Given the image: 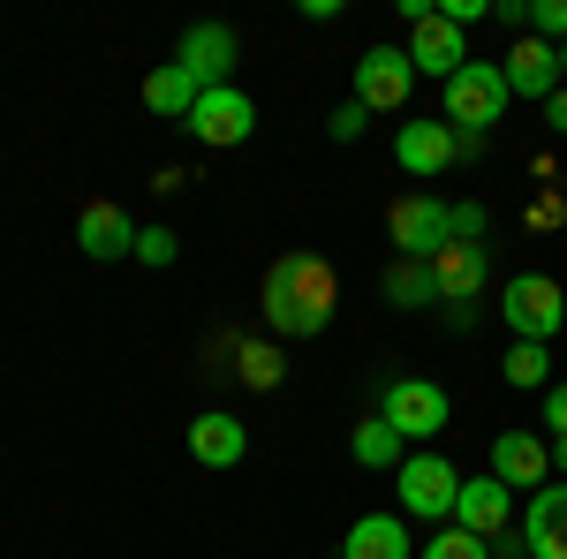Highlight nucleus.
Listing matches in <instances>:
<instances>
[{"mask_svg":"<svg viewBox=\"0 0 567 559\" xmlns=\"http://www.w3.org/2000/svg\"><path fill=\"white\" fill-rule=\"evenodd\" d=\"M333 302H341V280H333V265L310 258V250H280V258L265 265V325L280 333V341H310V333H326L333 325Z\"/></svg>","mask_w":567,"mask_h":559,"instance_id":"1","label":"nucleus"},{"mask_svg":"<svg viewBox=\"0 0 567 559\" xmlns=\"http://www.w3.org/2000/svg\"><path fill=\"white\" fill-rule=\"evenodd\" d=\"M507 122V76L499 61H470L462 76H446V130L454 136H484Z\"/></svg>","mask_w":567,"mask_h":559,"instance_id":"2","label":"nucleus"},{"mask_svg":"<svg viewBox=\"0 0 567 559\" xmlns=\"http://www.w3.org/2000/svg\"><path fill=\"white\" fill-rule=\"evenodd\" d=\"M499 318L515 341H553L567 325V296L553 272H507V296H499Z\"/></svg>","mask_w":567,"mask_h":559,"instance_id":"3","label":"nucleus"},{"mask_svg":"<svg viewBox=\"0 0 567 559\" xmlns=\"http://www.w3.org/2000/svg\"><path fill=\"white\" fill-rule=\"evenodd\" d=\"M393 491H401V515L416 521H454V499H462V469L446 462V454H409L401 469H393Z\"/></svg>","mask_w":567,"mask_h":559,"instance_id":"4","label":"nucleus"},{"mask_svg":"<svg viewBox=\"0 0 567 559\" xmlns=\"http://www.w3.org/2000/svg\"><path fill=\"white\" fill-rule=\"evenodd\" d=\"M386 242H393V258H424L432 265L454 235H446V205H439L432 189H401L386 205Z\"/></svg>","mask_w":567,"mask_h":559,"instance_id":"5","label":"nucleus"},{"mask_svg":"<svg viewBox=\"0 0 567 559\" xmlns=\"http://www.w3.org/2000/svg\"><path fill=\"white\" fill-rule=\"evenodd\" d=\"M379 416H386L401 438H439V431H446V416H454V401H446V386H439V379H416V371H401V379H386V401H379Z\"/></svg>","mask_w":567,"mask_h":559,"instance_id":"6","label":"nucleus"},{"mask_svg":"<svg viewBox=\"0 0 567 559\" xmlns=\"http://www.w3.org/2000/svg\"><path fill=\"white\" fill-rule=\"evenodd\" d=\"M182 130L197 136V144H213V152H227V144H250V130H258V99L235 84H213L197 106H189V122Z\"/></svg>","mask_w":567,"mask_h":559,"instance_id":"7","label":"nucleus"},{"mask_svg":"<svg viewBox=\"0 0 567 559\" xmlns=\"http://www.w3.org/2000/svg\"><path fill=\"white\" fill-rule=\"evenodd\" d=\"M409 91H416V69H409L401 45H371V53L355 61V91H349V99L363 106V114H401Z\"/></svg>","mask_w":567,"mask_h":559,"instance_id":"8","label":"nucleus"},{"mask_svg":"<svg viewBox=\"0 0 567 559\" xmlns=\"http://www.w3.org/2000/svg\"><path fill=\"white\" fill-rule=\"evenodd\" d=\"M401 53H409V69H416V76H439V84L470 69V39H462V31H454V23H446L439 8L424 15V23H409V39H401Z\"/></svg>","mask_w":567,"mask_h":559,"instance_id":"9","label":"nucleus"},{"mask_svg":"<svg viewBox=\"0 0 567 559\" xmlns=\"http://www.w3.org/2000/svg\"><path fill=\"white\" fill-rule=\"evenodd\" d=\"M507 521H515V491L499 476H462V499H454V529H470L484 545H507Z\"/></svg>","mask_w":567,"mask_h":559,"instance_id":"10","label":"nucleus"},{"mask_svg":"<svg viewBox=\"0 0 567 559\" xmlns=\"http://www.w3.org/2000/svg\"><path fill=\"white\" fill-rule=\"evenodd\" d=\"M492 476H499L507 491H545V484H553V446H545L537 431H499V438H492Z\"/></svg>","mask_w":567,"mask_h":559,"instance_id":"11","label":"nucleus"},{"mask_svg":"<svg viewBox=\"0 0 567 559\" xmlns=\"http://www.w3.org/2000/svg\"><path fill=\"white\" fill-rule=\"evenodd\" d=\"M393 159H401V174L432 182V174H446L454 159H462V136L446 130V114H439V122H401V136H393Z\"/></svg>","mask_w":567,"mask_h":559,"instance_id":"12","label":"nucleus"},{"mask_svg":"<svg viewBox=\"0 0 567 559\" xmlns=\"http://www.w3.org/2000/svg\"><path fill=\"white\" fill-rule=\"evenodd\" d=\"M499 76H507V99H553L560 91V45L545 39H515L507 45V61H499Z\"/></svg>","mask_w":567,"mask_h":559,"instance_id":"13","label":"nucleus"},{"mask_svg":"<svg viewBox=\"0 0 567 559\" xmlns=\"http://www.w3.org/2000/svg\"><path fill=\"white\" fill-rule=\"evenodd\" d=\"M76 242H84L91 265H114V258H130V250H136V219L122 213L114 197H91L84 213H76Z\"/></svg>","mask_w":567,"mask_h":559,"instance_id":"14","label":"nucleus"},{"mask_svg":"<svg viewBox=\"0 0 567 559\" xmlns=\"http://www.w3.org/2000/svg\"><path fill=\"white\" fill-rule=\"evenodd\" d=\"M189 462H205V469H243V462H250V424L227 416V408H205V416L189 424Z\"/></svg>","mask_w":567,"mask_h":559,"instance_id":"15","label":"nucleus"},{"mask_svg":"<svg viewBox=\"0 0 567 559\" xmlns=\"http://www.w3.org/2000/svg\"><path fill=\"white\" fill-rule=\"evenodd\" d=\"M175 61L205 91L227 84V76H235V31H227V23H189V31H182V45H175Z\"/></svg>","mask_w":567,"mask_h":559,"instance_id":"16","label":"nucleus"},{"mask_svg":"<svg viewBox=\"0 0 567 559\" xmlns=\"http://www.w3.org/2000/svg\"><path fill=\"white\" fill-rule=\"evenodd\" d=\"M432 280H439V302H477L484 280H492L484 242H446V250L432 258Z\"/></svg>","mask_w":567,"mask_h":559,"instance_id":"17","label":"nucleus"},{"mask_svg":"<svg viewBox=\"0 0 567 559\" xmlns=\"http://www.w3.org/2000/svg\"><path fill=\"white\" fill-rule=\"evenodd\" d=\"M523 545H529V559H567V484H545V491H529Z\"/></svg>","mask_w":567,"mask_h":559,"instance_id":"18","label":"nucleus"},{"mask_svg":"<svg viewBox=\"0 0 567 559\" xmlns=\"http://www.w3.org/2000/svg\"><path fill=\"white\" fill-rule=\"evenodd\" d=\"M341 559H416V537H409L401 515H363V521H349Z\"/></svg>","mask_w":567,"mask_h":559,"instance_id":"19","label":"nucleus"},{"mask_svg":"<svg viewBox=\"0 0 567 559\" xmlns=\"http://www.w3.org/2000/svg\"><path fill=\"white\" fill-rule=\"evenodd\" d=\"M197 99H205V84H197L182 61H159V69L144 76V114H159V122H189Z\"/></svg>","mask_w":567,"mask_h":559,"instance_id":"20","label":"nucleus"},{"mask_svg":"<svg viewBox=\"0 0 567 559\" xmlns=\"http://www.w3.org/2000/svg\"><path fill=\"white\" fill-rule=\"evenodd\" d=\"M379 288H386L393 310H432V302H439V280H432V265H424V258H393Z\"/></svg>","mask_w":567,"mask_h":559,"instance_id":"21","label":"nucleus"},{"mask_svg":"<svg viewBox=\"0 0 567 559\" xmlns=\"http://www.w3.org/2000/svg\"><path fill=\"white\" fill-rule=\"evenodd\" d=\"M401 446H409V438H401V431H393L386 416H371V424H355V431H349L355 469H401V462H409Z\"/></svg>","mask_w":567,"mask_h":559,"instance_id":"22","label":"nucleus"},{"mask_svg":"<svg viewBox=\"0 0 567 559\" xmlns=\"http://www.w3.org/2000/svg\"><path fill=\"white\" fill-rule=\"evenodd\" d=\"M235 379H243L250 393H272L280 379H288V363H280V348H272V341H243V348H235Z\"/></svg>","mask_w":567,"mask_h":559,"instance_id":"23","label":"nucleus"},{"mask_svg":"<svg viewBox=\"0 0 567 559\" xmlns=\"http://www.w3.org/2000/svg\"><path fill=\"white\" fill-rule=\"evenodd\" d=\"M507 386H553V355H545V341H515L507 348Z\"/></svg>","mask_w":567,"mask_h":559,"instance_id":"24","label":"nucleus"},{"mask_svg":"<svg viewBox=\"0 0 567 559\" xmlns=\"http://www.w3.org/2000/svg\"><path fill=\"white\" fill-rule=\"evenodd\" d=\"M416 559H492V545H484V537H470V529H454V521H446L439 537H424V545H416Z\"/></svg>","mask_w":567,"mask_h":559,"instance_id":"25","label":"nucleus"},{"mask_svg":"<svg viewBox=\"0 0 567 559\" xmlns=\"http://www.w3.org/2000/svg\"><path fill=\"white\" fill-rule=\"evenodd\" d=\"M136 265H152V272H167V265L182 258V242H175V227H136Z\"/></svg>","mask_w":567,"mask_h":559,"instance_id":"26","label":"nucleus"},{"mask_svg":"<svg viewBox=\"0 0 567 559\" xmlns=\"http://www.w3.org/2000/svg\"><path fill=\"white\" fill-rule=\"evenodd\" d=\"M529 39L567 45V0H529Z\"/></svg>","mask_w":567,"mask_h":559,"instance_id":"27","label":"nucleus"},{"mask_svg":"<svg viewBox=\"0 0 567 559\" xmlns=\"http://www.w3.org/2000/svg\"><path fill=\"white\" fill-rule=\"evenodd\" d=\"M446 235H454V242H484V235H492V213H484V205H446Z\"/></svg>","mask_w":567,"mask_h":559,"instance_id":"28","label":"nucleus"},{"mask_svg":"<svg viewBox=\"0 0 567 559\" xmlns=\"http://www.w3.org/2000/svg\"><path fill=\"white\" fill-rule=\"evenodd\" d=\"M363 122H371V114H363V106H333V144H355V136H363Z\"/></svg>","mask_w":567,"mask_h":559,"instance_id":"29","label":"nucleus"},{"mask_svg":"<svg viewBox=\"0 0 567 559\" xmlns=\"http://www.w3.org/2000/svg\"><path fill=\"white\" fill-rule=\"evenodd\" d=\"M545 424H553V446H567V386H545Z\"/></svg>","mask_w":567,"mask_h":559,"instance_id":"30","label":"nucleus"},{"mask_svg":"<svg viewBox=\"0 0 567 559\" xmlns=\"http://www.w3.org/2000/svg\"><path fill=\"white\" fill-rule=\"evenodd\" d=\"M545 130H553V136H567V84L553 91V99H545Z\"/></svg>","mask_w":567,"mask_h":559,"instance_id":"31","label":"nucleus"},{"mask_svg":"<svg viewBox=\"0 0 567 559\" xmlns=\"http://www.w3.org/2000/svg\"><path fill=\"white\" fill-rule=\"evenodd\" d=\"M560 84H567V45H560Z\"/></svg>","mask_w":567,"mask_h":559,"instance_id":"32","label":"nucleus"},{"mask_svg":"<svg viewBox=\"0 0 567 559\" xmlns=\"http://www.w3.org/2000/svg\"><path fill=\"white\" fill-rule=\"evenodd\" d=\"M326 559H341V552H326Z\"/></svg>","mask_w":567,"mask_h":559,"instance_id":"33","label":"nucleus"}]
</instances>
